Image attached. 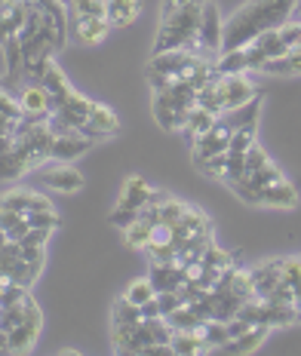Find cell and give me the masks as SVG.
<instances>
[{
  "label": "cell",
  "mask_w": 301,
  "mask_h": 356,
  "mask_svg": "<svg viewBox=\"0 0 301 356\" xmlns=\"http://www.w3.org/2000/svg\"><path fill=\"white\" fill-rule=\"evenodd\" d=\"M92 147V138L80 136V132H71V136H58L53 147H49V160L56 163H74L80 154H86Z\"/></svg>",
  "instance_id": "obj_14"
},
{
  "label": "cell",
  "mask_w": 301,
  "mask_h": 356,
  "mask_svg": "<svg viewBox=\"0 0 301 356\" xmlns=\"http://www.w3.org/2000/svg\"><path fill=\"white\" fill-rule=\"evenodd\" d=\"M185 212H188V203H181V200L170 197L163 206H160V221H166V225H179Z\"/></svg>",
  "instance_id": "obj_31"
},
{
  "label": "cell",
  "mask_w": 301,
  "mask_h": 356,
  "mask_svg": "<svg viewBox=\"0 0 301 356\" xmlns=\"http://www.w3.org/2000/svg\"><path fill=\"white\" fill-rule=\"evenodd\" d=\"M268 332H270V325H252V329L243 332L240 338L227 341V344L222 347V353H252V350H259L261 341L268 338Z\"/></svg>",
  "instance_id": "obj_22"
},
{
  "label": "cell",
  "mask_w": 301,
  "mask_h": 356,
  "mask_svg": "<svg viewBox=\"0 0 301 356\" xmlns=\"http://www.w3.org/2000/svg\"><path fill=\"white\" fill-rule=\"evenodd\" d=\"M252 145H255V126H243V129H237L231 136V145H227V151H231V154H246Z\"/></svg>",
  "instance_id": "obj_30"
},
{
  "label": "cell",
  "mask_w": 301,
  "mask_h": 356,
  "mask_svg": "<svg viewBox=\"0 0 301 356\" xmlns=\"http://www.w3.org/2000/svg\"><path fill=\"white\" fill-rule=\"evenodd\" d=\"M255 206H268V209H295L298 206V191L286 175L274 178L270 184L255 194Z\"/></svg>",
  "instance_id": "obj_10"
},
{
  "label": "cell",
  "mask_w": 301,
  "mask_h": 356,
  "mask_svg": "<svg viewBox=\"0 0 301 356\" xmlns=\"http://www.w3.org/2000/svg\"><path fill=\"white\" fill-rule=\"evenodd\" d=\"M209 0H163L160 28L154 37V53L163 49H197V25Z\"/></svg>",
  "instance_id": "obj_2"
},
{
  "label": "cell",
  "mask_w": 301,
  "mask_h": 356,
  "mask_svg": "<svg viewBox=\"0 0 301 356\" xmlns=\"http://www.w3.org/2000/svg\"><path fill=\"white\" fill-rule=\"evenodd\" d=\"M43 86H47V92H49V99H53V111L58 108V105H65V102L71 99V95L77 92L74 86H71V80L65 77V71L56 65V58L49 62V68H47V74H43V80H40Z\"/></svg>",
  "instance_id": "obj_17"
},
{
  "label": "cell",
  "mask_w": 301,
  "mask_h": 356,
  "mask_svg": "<svg viewBox=\"0 0 301 356\" xmlns=\"http://www.w3.org/2000/svg\"><path fill=\"white\" fill-rule=\"evenodd\" d=\"M111 22L108 19H99V16H74V37L83 47H99L101 40L111 31Z\"/></svg>",
  "instance_id": "obj_15"
},
{
  "label": "cell",
  "mask_w": 301,
  "mask_h": 356,
  "mask_svg": "<svg viewBox=\"0 0 301 356\" xmlns=\"http://www.w3.org/2000/svg\"><path fill=\"white\" fill-rule=\"evenodd\" d=\"M237 71H249L246 49H222L215 58V74H237Z\"/></svg>",
  "instance_id": "obj_28"
},
{
  "label": "cell",
  "mask_w": 301,
  "mask_h": 356,
  "mask_svg": "<svg viewBox=\"0 0 301 356\" xmlns=\"http://www.w3.org/2000/svg\"><path fill=\"white\" fill-rule=\"evenodd\" d=\"M292 292H295V314H298V323H301V280L292 286Z\"/></svg>",
  "instance_id": "obj_36"
},
{
  "label": "cell",
  "mask_w": 301,
  "mask_h": 356,
  "mask_svg": "<svg viewBox=\"0 0 301 356\" xmlns=\"http://www.w3.org/2000/svg\"><path fill=\"white\" fill-rule=\"evenodd\" d=\"M151 194V184L145 181L142 175H132L123 181V191H120V197H117V206H114V212H111V225H117L123 231V227H129L132 221L138 218V209L145 206V200H148Z\"/></svg>",
  "instance_id": "obj_5"
},
{
  "label": "cell",
  "mask_w": 301,
  "mask_h": 356,
  "mask_svg": "<svg viewBox=\"0 0 301 356\" xmlns=\"http://www.w3.org/2000/svg\"><path fill=\"white\" fill-rule=\"evenodd\" d=\"M151 283L157 286V292H172L185 283V267L181 264H160V261H151Z\"/></svg>",
  "instance_id": "obj_19"
},
{
  "label": "cell",
  "mask_w": 301,
  "mask_h": 356,
  "mask_svg": "<svg viewBox=\"0 0 301 356\" xmlns=\"http://www.w3.org/2000/svg\"><path fill=\"white\" fill-rule=\"evenodd\" d=\"M120 132V120H117V114L108 105H101V102H92V108H90V120H86L83 126V132L80 136H86V138H108V136H117Z\"/></svg>",
  "instance_id": "obj_12"
},
{
  "label": "cell",
  "mask_w": 301,
  "mask_h": 356,
  "mask_svg": "<svg viewBox=\"0 0 301 356\" xmlns=\"http://www.w3.org/2000/svg\"><path fill=\"white\" fill-rule=\"evenodd\" d=\"M172 353H185V356H200V353H212V347L206 344L200 329H179L172 335Z\"/></svg>",
  "instance_id": "obj_20"
},
{
  "label": "cell",
  "mask_w": 301,
  "mask_h": 356,
  "mask_svg": "<svg viewBox=\"0 0 301 356\" xmlns=\"http://www.w3.org/2000/svg\"><path fill=\"white\" fill-rule=\"evenodd\" d=\"M222 40H225L222 13H218L215 0H209V3L203 6L200 25H197V53H200L203 58H212V62H215L218 53H222Z\"/></svg>",
  "instance_id": "obj_6"
},
{
  "label": "cell",
  "mask_w": 301,
  "mask_h": 356,
  "mask_svg": "<svg viewBox=\"0 0 301 356\" xmlns=\"http://www.w3.org/2000/svg\"><path fill=\"white\" fill-rule=\"evenodd\" d=\"M277 31H280V40H283V47H298L301 43V22H289L286 19L280 28H277Z\"/></svg>",
  "instance_id": "obj_33"
},
{
  "label": "cell",
  "mask_w": 301,
  "mask_h": 356,
  "mask_svg": "<svg viewBox=\"0 0 301 356\" xmlns=\"http://www.w3.org/2000/svg\"><path fill=\"white\" fill-rule=\"evenodd\" d=\"M40 178L47 188L58 191V194H77L83 188V175L77 172L71 163H56V160H47L40 166Z\"/></svg>",
  "instance_id": "obj_8"
},
{
  "label": "cell",
  "mask_w": 301,
  "mask_h": 356,
  "mask_svg": "<svg viewBox=\"0 0 301 356\" xmlns=\"http://www.w3.org/2000/svg\"><path fill=\"white\" fill-rule=\"evenodd\" d=\"M172 243V225H166V221H157L151 231V243L148 249H160V246H170Z\"/></svg>",
  "instance_id": "obj_34"
},
{
  "label": "cell",
  "mask_w": 301,
  "mask_h": 356,
  "mask_svg": "<svg viewBox=\"0 0 301 356\" xmlns=\"http://www.w3.org/2000/svg\"><path fill=\"white\" fill-rule=\"evenodd\" d=\"M215 123H218V114H212V111L194 105V111L188 114V123H185V129H181V132H188L190 138H200L203 132H209Z\"/></svg>",
  "instance_id": "obj_24"
},
{
  "label": "cell",
  "mask_w": 301,
  "mask_h": 356,
  "mask_svg": "<svg viewBox=\"0 0 301 356\" xmlns=\"http://www.w3.org/2000/svg\"><path fill=\"white\" fill-rule=\"evenodd\" d=\"M123 298L138 304V307H145L148 301L157 298V286L151 283V277H138V280H132V283L123 289Z\"/></svg>",
  "instance_id": "obj_26"
},
{
  "label": "cell",
  "mask_w": 301,
  "mask_h": 356,
  "mask_svg": "<svg viewBox=\"0 0 301 356\" xmlns=\"http://www.w3.org/2000/svg\"><path fill=\"white\" fill-rule=\"evenodd\" d=\"M295 0H249L225 22L222 49H243L264 31L280 28L292 16Z\"/></svg>",
  "instance_id": "obj_1"
},
{
  "label": "cell",
  "mask_w": 301,
  "mask_h": 356,
  "mask_svg": "<svg viewBox=\"0 0 301 356\" xmlns=\"http://www.w3.org/2000/svg\"><path fill=\"white\" fill-rule=\"evenodd\" d=\"M215 89H218V99H222L225 111L246 105L249 99H255V95H259V89H255V83L246 77V71L218 74V77H215Z\"/></svg>",
  "instance_id": "obj_7"
},
{
  "label": "cell",
  "mask_w": 301,
  "mask_h": 356,
  "mask_svg": "<svg viewBox=\"0 0 301 356\" xmlns=\"http://www.w3.org/2000/svg\"><path fill=\"white\" fill-rule=\"evenodd\" d=\"M197 169H200L206 178H225V172H227V151L218 154V157H209V160L197 163Z\"/></svg>",
  "instance_id": "obj_32"
},
{
  "label": "cell",
  "mask_w": 301,
  "mask_h": 356,
  "mask_svg": "<svg viewBox=\"0 0 301 356\" xmlns=\"http://www.w3.org/2000/svg\"><path fill=\"white\" fill-rule=\"evenodd\" d=\"M200 62H203V56L197 53V49H185V47L181 49H163V53H154L148 68H145V77H148L154 92H163L166 86L190 77V71H194Z\"/></svg>",
  "instance_id": "obj_4"
},
{
  "label": "cell",
  "mask_w": 301,
  "mask_h": 356,
  "mask_svg": "<svg viewBox=\"0 0 301 356\" xmlns=\"http://www.w3.org/2000/svg\"><path fill=\"white\" fill-rule=\"evenodd\" d=\"M292 13H295V16H301V0H295V6H292Z\"/></svg>",
  "instance_id": "obj_37"
},
{
  "label": "cell",
  "mask_w": 301,
  "mask_h": 356,
  "mask_svg": "<svg viewBox=\"0 0 301 356\" xmlns=\"http://www.w3.org/2000/svg\"><path fill=\"white\" fill-rule=\"evenodd\" d=\"M154 225H157V221H148V218H142V215H138V218L132 221L129 227H123V236H127V246H132V249H148Z\"/></svg>",
  "instance_id": "obj_25"
},
{
  "label": "cell",
  "mask_w": 301,
  "mask_h": 356,
  "mask_svg": "<svg viewBox=\"0 0 301 356\" xmlns=\"http://www.w3.org/2000/svg\"><path fill=\"white\" fill-rule=\"evenodd\" d=\"M197 89L190 77L179 80V83L166 86L163 92H154V117L166 132H181L188 123V114L197 105Z\"/></svg>",
  "instance_id": "obj_3"
},
{
  "label": "cell",
  "mask_w": 301,
  "mask_h": 356,
  "mask_svg": "<svg viewBox=\"0 0 301 356\" xmlns=\"http://www.w3.org/2000/svg\"><path fill=\"white\" fill-rule=\"evenodd\" d=\"M74 16H99L108 19V0H68Z\"/></svg>",
  "instance_id": "obj_29"
},
{
  "label": "cell",
  "mask_w": 301,
  "mask_h": 356,
  "mask_svg": "<svg viewBox=\"0 0 301 356\" xmlns=\"http://www.w3.org/2000/svg\"><path fill=\"white\" fill-rule=\"evenodd\" d=\"M142 16V0H108V22L114 28H127Z\"/></svg>",
  "instance_id": "obj_21"
},
{
  "label": "cell",
  "mask_w": 301,
  "mask_h": 356,
  "mask_svg": "<svg viewBox=\"0 0 301 356\" xmlns=\"http://www.w3.org/2000/svg\"><path fill=\"white\" fill-rule=\"evenodd\" d=\"M19 102H22V111H25L28 117H38V120H47L49 114H53V99H49L47 86L38 83L34 80L31 86H25L19 92Z\"/></svg>",
  "instance_id": "obj_13"
},
{
  "label": "cell",
  "mask_w": 301,
  "mask_h": 356,
  "mask_svg": "<svg viewBox=\"0 0 301 356\" xmlns=\"http://www.w3.org/2000/svg\"><path fill=\"white\" fill-rule=\"evenodd\" d=\"M142 320H145V314H142V307H138V304L127 301V298H123V295L114 301V310H111V325H138Z\"/></svg>",
  "instance_id": "obj_27"
},
{
  "label": "cell",
  "mask_w": 301,
  "mask_h": 356,
  "mask_svg": "<svg viewBox=\"0 0 301 356\" xmlns=\"http://www.w3.org/2000/svg\"><path fill=\"white\" fill-rule=\"evenodd\" d=\"M0 206L3 209H13L19 215H31V212H43V209H53L47 197L34 194V191H10L6 197H0Z\"/></svg>",
  "instance_id": "obj_16"
},
{
  "label": "cell",
  "mask_w": 301,
  "mask_h": 356,
  "mask_svg": "<svg viewBox=\"0 0 301 356\" xmlns=\"http://www.w3.org/2000/svg\"><path fill=\"white\" fill-rule=\"evenodd\" d=\"M231 136H234V132L227 129L222 120H218L209 132H203L200 138H194V147H190V160H194V166H197V163H203V160H209V157L225 154L227 145H231Z\"/></svg>",
  "instance_id": "obj_11"
},
{
  "label": "cell",
  "mask_w": 301,
  "mask_h": 356,
  "mask_svg": "<svg viewBox=\"0 0 301 356\" xmlns=\"http://www.w3.org/2000/svg\"><path fill=\"white\" fill-rule=\"evenodd\" d=\"M0 353H13V344H10V332L0 329Z\"/></svg>",
  "instance_id": "obj_35"
},
{
  "label": "cell",
  "mask_w": 301,
  "mask_h": 356,
  "mask_svg": "<svg viewBox=\"0 0 301 356\" xmlns=\"http://www.w3.org/2000/svg\"><path fill=\"white\" fill-rule=\"evenodd\" d=\"M246 49V62H249V71H261V65L264 62H270V58H280L289 53V47H283V40H280V31H264L255 37Z\"/></svg>",
  "instance_id": "obj_9"
},
{
  "label": "cell",
  "mask_w": 301,
  "mask_h": 356,
  "mask_svg": "<svg viewBox=\"0 0 301 356\" xmlns=\"http://www.w3.org/2000/svg\"><path fill=\"white\" fill-rule=\"evenodd\" d=\"M259 114H261V95H255V99H249L246 105L225 111L218 120H222L231 132H237V129H243V126H259Z\"/></svg>",
  "instance_id": "obj_18"
},
{
  "label": "cell",
  "mask_w": 301,
  "mask_h": 356,
  "mask_svg": "<svg viewBox=\"0 0 301 356\" xmlns=\"http://www.w3.org/2000/svg\"><path fill=\"white\" fill-rule=\"evenodd\" d=\"M261 71L264 74H286V77H289V74H301V43H298V47H292L286 56L264 62Z\"/></svg>",
  "instance_id": "obj_23"
}]
</instances>
